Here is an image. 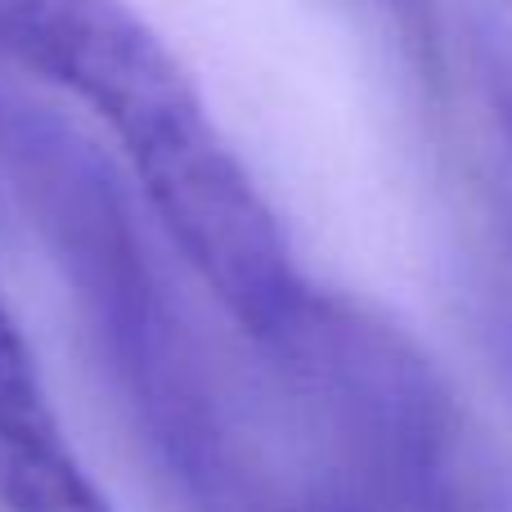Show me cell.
<instances>
[{
    "label": "cell",
    "instance_id": "cell-1",
    "mask_svg": "<svg viewBox=\"0 0 512 512\" xmlns=\"http://www.w3.org/2000/svg\"><path fill=\"white\" fill-rule=\"evenodd\" d=\"M14 63L104 122L189 270L252 342L279 355L319 288L176 50L126 0H54Z\"/></svg>",
    "mask_w": 512,
    "mask_h": 512
},
{
    "label": "cell",
    "instance_id": "cell-4",
    "mask_svg": "<svg viewBox=\"0 0 512 512\" xmlns=\"http://www.w3.org/2000/svg\"><path fill=\"white\" fill-rule=\"evenodd\" d=\"M490 122H495V140H499V158H504V176L512 185V45H499L490 54Z\"/></svg>",
    "mask_w": 512,
    "mask_h": 512
},
{
    "label": "cell",
    "instance_id": "cell-6",
    "mask_svg": "<svg viewBox=\"0 0 512 512\" xmlns=\"http://www.w3.org/2000/svg\"><path fill=\"white\" fill-rule=\"evenodd\" d=\"M301 512H378V508H373V499L355 481L351 486L346 481H324V486L306 490V508Z\"/></svg>",
    "mask_w": 512,
    "mask_h": 512
},
{
    "label": "cell",
    "instance_id": "cell-5",
    "mask_svg": "<svg viewBox=\"0 0 512 512\" xmlns=\"http://www.w3.org/2000/svg\"><path fill=\"white\" fill-rule=\"evenodd\" d=\"M50 5L54 0H0V54L18 59V50L27 45V36L36 32Z\"/></svg>",
    "mask_w": 512,
    "mask_h": 512
},
{
    "label": "cell",
    "instance_id": "cell-2",
    "mask_svg": "<svg viewBox=\"0 0 512 512\" xmlns=\"http://www.w3.org/2000/svg\"><path fill=\"white\" fill-rule=\"evenodd\" d=\"M0 149L135 432L185 512H301L306 490L279 499L248 459L122 189L90 144L41 113L0 108Z\"/></svg>",
    "mask_w": 512,
    "mask_h": 512
},
{
    "label": "cell",
    "instance_id": "cell-3",
    "mask_svg": "<svg viewBox=\"0 0 512 512\" xmlns=\"http://www.w3.org/2000/svg\"><path fill=\"white\" fill-rule=\"evenodd\" d=\"M0 512H113L68 441L18 319L0 297Z\"/></svg>",
    "mask_w": 512,
    "mask_h": 512
}]
</instances>
